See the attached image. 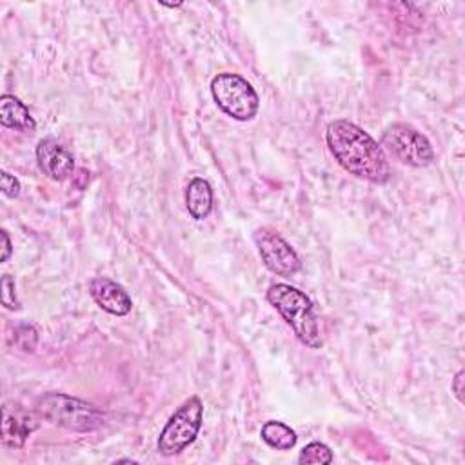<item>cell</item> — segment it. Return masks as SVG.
Segmentation results:
<instances>
[{
	"instance_id": "cell-1",
	"label": "cell",
	"mask_w": 465,
	"mask_h": 465,
	"mask_svg": "<svg viewBox=\"0 0 465 465\" xmlns=\"http://www.w3.org/2000/svg\"><path fill=\"white\" fill-rule=\"evenodd\" d=\"M327 145L336 162L351 174L372 183L391 178L389 160L378 142L349 120H334L327 125Z\"/></svg>"
},
{
	"instance_id": "cell-2",
	"label": "cell",
	"mask_w": 465,
	"mask_h": 465,
	"mask_svg": "<svg viewBox=\"0 0 465 465\" xmlns=\"http://www.w3.org/2000/svg\"><path fill=\"white\" fill-rule=\"evenodd\" d=\"M269 303L291 325L296 338L311 349L322 347L320 327L312 311V302L296 287L287 283H272L267 289Z\"/></svg>"
},
{
	"instance_id": "cell-3",
	"label": "cell",
	"mask_w": 465,
	"mask_h": 465,
	"mask_svg": "<svg viewBox=\"0 0 465 465\" xmlns=\"http://www.w3.org/2000/svg\"><path fill=\"white\" fill-rule=\"evenodd\" d=\"M36 412L51 425L73 432H91L104 425V414L93 403L62 392H47L38 398Z\"/></svg>"
},
{
	"instance_id": "cell-4",
	"label": "cell",
	"mask_w": 465,
	"mask_h": 465,
	"mask_svg": "<svg viewBox=\"0 0 465 465\" xmlns=\"http://www.w3.org/2000/svg\"><path fill=\"white\" fill-rule=\"evenodd\" d=\"M203 420V405L198 396H191L185 400L178 411L169 418L163 430L158 438V452L162 456H174L182 452L185 447H189L202 427Z\"/></svg>"
},
{
	"instance_id": "cell-5",
	"label": "cell",
	"mask_w": 465,
	"mask_h": 465,
	"mask_svg": "<svg viewBox=\"0 0 465 465\" xmlns=\"http://www.w3.org/2000/svg\"><path fill=\"white\" fill-rule=\"evenodd\" d=\"M216 105L234 120H251L258 111V94L252 85L236 73H220L211 82Z\"/></svg>"
},
{
	"instance_id": "cell-6",
	"label": "cell",
	"mask_w": 465,
	"mask_h": 465,
	"mask_svg": "<svg viewBox=\"0 0 465 465\" xmlns=\"http://www.w3.org/2000/svg\"><path fill=\"white\" fill-rule=\"evenodd\" d=\"M381 145L401 163L427 167L434 160L430 142L409 124H391L381 134Z\"/></svg>"
},
{
	"instance_id": "cell-7",
	"label": "cell",
	"mask_w": 465,
	"mask_h": 465,
	"mask_svg": "<svg viewBox=\"0 0 465 465\" xmlns=\"http://www.w3.org/2000/svg\"><path fill=\"white\" fill-rule=\"evenodd\" d=\"M258 252L269 271L280 276H292L300 271L302 263L294 249L274 231L258 229L254 232Z\"/></svg>"
},
{
	"instance_id": "cell-8",
	"label": "cell",
	"mask_w": 465,
	"mask_h": 465,
	"mask_svg": "<svg viewBox=\"0 0 465 465\" xmlns=\"http://www.w3.org/2000/svg\"><path fill=\"white\" fill-rule=\"evenodd\" d=\"M36 162L40 171L51 180H65L74 171V158L54 138H44L36 145Z\"/></svg>"
},
{
	"instance_id": "cell-9",
	"label": "cell",
	"mask_w": 465,
	"mask_h": 465,
	"mask_svg": "<svg viewBox=\"0 0 465 465\" xmlns=\"http://www.w3.org/2000/svg\"><path fill=\"white\" fill-rule=\"evenodd\" d=\"M38 421L33 412L18 407H2V443L13 449H20L29 434L36 430Z\"/></svg>"
},
{
	"instance_id": "cell-10",
	"label": "cell",
	"mask_w": 465,
	"mask_h": 465,
	"mask_svg": "<svg viewBox=\"0 0 465 465\" xmlns=\"http://www.w3.org/2000/svg\"><path fill=\"white\" fill-rule=\"evenodd\" d=\"M89 292L93 300L109 314L125 316L133 307V302L124 287L105 276L93 278L89 283Z\"/></svg>"
},
{
	"instance_id": "cell-11",
	"label": "cell",
	"mask_w": 465,
	"mask_h": 465,
	"mask_svg": "<svg viewBox=\"0 0 465 465\" xmlns=\"http://www.w3.org/2000/svg\"><path fill=\"white\" fill-rule=\"evenodd\" d=\"M0 124L20 133H31L36 129V122L29 109L13 94H4L0 98Z\"/></svg>"
},
{
	"instance_id": "cell-12",
	"label": "cell",
	"mask_w": 465,
	"mask_h": 465,
	"mask_svg": "<svg viewBox=\"0 0 465 465\" xmlns=\"http://www.w3.org/2000/svg\"><path fill=\"white\" fill-rule=\"evenodd\" d=\"M185 205L194 220H203L213 209V189L207 180L193 178L185 191Z\"/></svg>"
},
{
	"instance_id": "cell-13",
	"label": "cell",
	"mask_w": 465,
	"mask_h": 465,
	"mask_svg": "<svg viewBox=\"0 0 465 465\" xmlns=\"http://www.w3.org/2000/svg\"><path fill=\"white\" fill-rule=\"evenodd\" d=\"M260 434L267 445L278 450H287L296 443V432L282 421H265Z\"/></svg>"
},
{
	"instance_id": "cell-14",
	"label": "cell",
	"mask_w": 465,
	"mask_h": 465,
	"mask_svg": "<svg viewBox=\"0 0 465 465\" xmlns=\"http://www.w3.org/2000/svg\"><path fill=\"white\" fill-rule=\"evenodd\" d=\"M300 463H331L332 461V452L325 443L312 441L303 447L298 458Z\"/></svg>"
},
{
	"instance_id": "cell-15",
	"label": "cell",
	"mask_w": 465,
	"mask_h": 465,
	"mask_svg": "<svg viewBox=\"0 0 465 465\" xmlns=\"http://www.w3.org/2000/svg\"><path fill=\"white\" fill-rule=\"evenodd\" d=\"M36 341H38V334H36V329L33 325L20 323L15 329V345L20 347L22 351H25V352L35 351Z\"/></svg>"
},
{
	"instance_id": "cell-16",
	"label": "cell",
	"mask_w": 465,
	"mask_h": 465,
	"mask_svg": "<svg viewBox=\"0 0 465 465\" xmlns=\"http://www.w3.org/2000/svg\"><path fill=\"white\" fill-rule=\"evenodd\" d=\"M0 287H2V291H0V292H2V303H4L7 309H18L20 303H18L16 294H15V282H13V278H11L9 274H4V276H2Z\"/></svg>"
},
{
	"instance_id": "cell-17",
	"label": "cell",
	"mask_w": 465,
	"mask_h": 465,
	"mask_svg": "<svg viewBox=\"0 0 465 465\" xmlns=\"http://www.w3.org/2000/svg\"><path fill=\"white\" fill-rule=\"evenodd\" d=\"M0 180H2V193L5 194V196H9V198H16L18 194H20V182L15 178V176H11L9 173H2V176H0Z\"/></svg>"
},
{
	"instance_id": "cell-18",
	"label": "cell",
	"mask_w": 465,
	"mask_h": 465,
	"mask_svg": "<svg viewBox=\"0 0 465 465\" xmlns=\"http://www.w3.org/2000/svg\"><path fill=\"white\" fill-rule=\"evenodd\" d=\"M452 391L460 401H463V371H458L452 380Z\"/></svg>"
},
{
	"instance_id": "cell-19",
	"label": "cell",
	"mask_w": 465,
	"mask_h": 465,
	"mask_svg": "<svg viewBox=\"0 0 465 465\" xmlns=\"http://www.w3.org/2000/svg\"><path fill=\"white\" fill-rule=\"evenodd\" d=\"M2 242H4V251H2V262H7V258L11 256V240L7 236L5 231H2Z\"/></svg>"
}]
</instances>
